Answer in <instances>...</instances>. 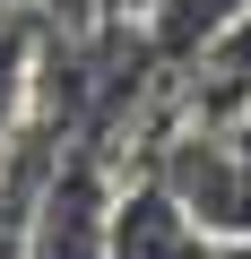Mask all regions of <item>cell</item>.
Instances as JSON below:
<instances>
[{"instance_id":"obj_2","label":"cell","mask_w":251,"mask_h":259,"mask_svg":"<svg viewBox=\"0 0 251 259\" xmlns=\"http://www.w3.org/2000/svg\"><path fill=\"white\" fill-rule=\"evenodd\" d=\"M113 259H217V233L182 207V190H173L156 164H139V173H121Z\"/></svg>"},{"instance_id":"obj_5","label":"cell","mask_w":251,"mask_h":259,"mask_svg":"<svg viewBox=\"0 0 251 259\" xmlns=\"http://www.w3.org/2000/svg\"><path fill=\"white\" fill-rule=\"evenodd\" d=\"M44 18L35 9H9L0 0V147L35 121V78H44Z\"/></svg>"},{"instance_id":"obj_9","label":"cell","mask_w":251,"mask_h":259,"mask_svg":"<svg viewBox=\"0 0 251 259\" xmlns=\"http://www.w3.org/2000/svg\"><path fill=\"white\" fill-rule=\"evenodd\" d=\"M0 259H18V242H0Z\"/></svg>"},{"instance_id":"obj_1","label":"cell","mask_w":251,"mask_h":259,"mask_svg":"<svg viewBox=\"0 0 251 259\" xmlns=\"http://www.w3.org/2000/svg\"><path fill=\"white\" fill-rule=\"evenodd\" d=\"M113 207H121V173H113V147H69L26 216V242L18 259H113Z\"/></svg>"},{"instance_id":"obj_4","label":"cell","mask_w":251,"mask_h":259,"mask_svg":"<svg viewBox=\"0 0 251 259\" xmlns=\"http://www.w3.org/2000/svg\"><path fill=\"white\" fill-rule=\"evenodd\" d=\"M234 9H242V0H139L130 18H139L148 52L173 69V87H182V69H191V61L225 35V18H234Z\"/></svg>"},{"instance_id":"obj_6","label":"cell","mask_w":251,"mask_h":259,"mask_svg":"<svg viewBox=\"0 0 251 259\" xmlns=\"http://www.w3.org/2000/svg\"><path fill=\"white\" fill-rule=\"evenodd\" d=\"M9 9H35L44 26H95L113 0H9Z\"/></svg>"},{"instance_id":"obj_8","label":"cell","mask_w":251,"mask_h":259,"mask_svg":"<svg viewBox=\"0 0 251 259\" xmlns=\"http://www.w3.org/2000/svg\"><path fill=\"white\" fill-rule=\"evenodd\" d=\"M225 130H234V139H242V156H251V112H234V121H225Z\"/></svg>"},{"instance_id":"obj_3","label":"cell","mask_w":251,"mask_h":259,"mask_svg":"<svg viewBox=\"0 0 251 259\" xmlns=\"http://www.w3.org/2000/svg\"><path fill=\"white\" fill-rule=\"evenodd\" d=\"M182 112H199V121H234V112H251V0L225 18V35L182 69Z\"/></svg>"},{"instance_id":"obj_7","label":"cell","mask_w":251,"mask_h":259,"mask_svg":"<svg viewBox=\"0 0 251 259\" xmlns=\"http://www.w3.org/2000/svg\"><path fill=\"white\" fill-rule=\"evenodd\" d=\"M217 259H251V233H234V242H217Z\"/></svg>"}]
</instances>
